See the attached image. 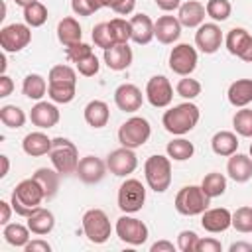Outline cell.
<instances>
[{"label":"cell","instance_id":"6da1fadb","mask_svg":"<svg viewBox=\"0 0 252 252\" xmlns=\"http://www.w3.org/2000/svg\"><path fill=\"white\" fill-rule=\"evenodd\" d=\"M47 96L57 104H67L77 94V71L69 65H55L47 75Z\"/></svg>","mask_w":252,"mask_h":252},{"label":"cell","instance_id":"7a4b0ae2","mask_svg":"<svg viewBox=\"0 0 252 252\" xmlns=\"http://www.w3.org/2000/svg\"><path fill=\"white\" fill-rule=\"evenodd\" d=\"M199 118H201L199 106L193 104L191 100H187V102L175 104V106H171L169 110H165L163 116H161V124H163V128H165L169 134H173V136H183V134L191 132V130L197 126Z\"/></svg>","mask_w":252,"mask_h":252},{"label":"cell","instance_id":"3957f363","mask_svg":"<svg viewBox=\"0 0 252 252\" xmlns=\"http://www.w3.org/2000/svg\"><path fill=\"white\" fill-rule=\"evenodd\" d=\"M41 201H45V195H43V189L39 187V183L33 177L20 181L16 185V189L12 191V197H10L14 213L20 215V217H26V219L41 207Z\"/></svg>","mask_w":252,"mask_h":252},{"label":"cell","instance_id":"277c9868","mask_svg":"<svg viewBox=\"0 0 252 252\" xmlns=\"http://www.w3.org/2000/svg\"><path fill=\"white\" fill-rule=\"evenodd\" d=\"M209 203H211V197L203 191L201 185H185L177 191L175 195V211L179 215H185V217H197V215H203L207 209H209Z\"/></svg>","mask_w":252,"mask_h":252},{"label":"cell","instance_id":"5b68a950","mask_svg":"<svg viewBox=\"0 0 252 252\" xmlns=\"http://www.w3.org/2000/svg\"><path fill=\"white\" fill-rule=\"evenodd\" d=\"M144 177L152 191L163 193L171 185V159L169 156H150L144 163Z\"/></svg>","mask_w":252,"mask_h":252},{"label":"cell","instance_id":"8992f818","mask_svg":"<svg viewBox=\"0 0 252 252\" xmlns=\"http://www.w3.org/2000/svg\"><path fill=\"white\" fill-rule=\"evenodd\" d=\"M49 159L53 163V167L61 173V175H69L77 171L79 165V150L77 146L67 140V138H53L51 142V150H49Z\"/></svg>","mask_w":252,"mask_h":252},{"label":"cell","instance_id":"52a82bcc","mask_svg":"<svg viewBox=\"0 0 252 252\" xmlns=\"http://www.w3.org/2000/svg\"><path fill=\"white\" fill-rule=\"evenodd\" d=\"M152 136V126L144 116H132L118 128V142L124 148H142Z\"/></svg>","mask_w":252,"mask_h":252},{"label":"cell","instance_id":"ba28073f","mask_svg":"<svg viewBox=\"0 0 252 252\" xmlns=\"http://www.w3.org/2000/svg\"><path fill=\"white\" fill-rule=\"evenodd\" d=\"M81 224H83L85 236H87L89 242H93V244H104V242L110 238L112 226H110L108 215H106L102 209H89V211L83 215Z\"/></svg>","mask_w":252,"mask_h":252},{"label":"cell","instance_id":"9c48e42d","mask_svg":"<svg viewBox=\"0 0 252 252\" xmlns=\"http://www.w3.org/2000/svg\"><path fill=\"white\" fill-rule=\"evenodd\" d=\"M116 201H118V209L126 215H134L138 213L144 203H146V187L140 179H126L122 181V185L118 187V195H116Z\"/></svg>","mask_w":252,"mask_h":252},{"label":"cell","instance_id":"30bf717a","mask_svg":"<svg viewBox=\"0 0 252 252\" xmlns=\"http://www.w3.org/2000/svg\"><path fill=\"white\" fill-rule=\"evenodd\" d=\"M32 41V28L28 24H10L0 30V47L4 53H18Z\"/></svg>","mask_w":252,"mask_h":252},{"label":"cell","instance_id":"8fae6325","mask_svg":"<svg viewBox=\"0 0 252 252\" xmlns=\"http://www.w3.org/2000/svg\"><path fill=\"white\" fill-rule=\"evenodd\" d=\"M114 230H116V236H118L122 242L130 244V246H140V244H144V242L148 240V236H150L148 226H146L140 219L130 217V215H122V217L116 220Z\"/></svg>","mask_w":252,"mask_h":252},{"label":"cell","instance_id":"7c38bea8","mask_svg":"<svg viewBox=\"0 0 252 252\" xmlns=\"http://www.w3.org/2000/svg\"><path fill=\"white\" fill-rule=\"evenodd\" d=\"M197 61H199L197 49L189 43H179L169 53V69L179 77L191 75L197 67Z\"/></svg>","mask_w":252,"mask_h":252},{"label":"cell","instance_id":"4fadbf2b","mask_svg":"<svg viewBox=\"0 0 252 252\" xmlns=\"http://www.w3.org/2000/svg\"><path fill=\"white\" fill-rule=\"evenodd\" d=\"M146 98L152 106L156 108H165L173 100V87L167 77L163 75H154L146 83Z\"/></svg>","mask_w":252,"mask_h":252},{"label":"cell","instance_id":"5bb4252c","mask_svg":"<svg viewBox=\"0 0 252 252\" xmlns=\"http://www.w3.org/2000/svg\"><path fill=\"white\" fill-rule=\"evenodd\" d=\"M106 167L112 175L116 177H126L130 173L136 171L138 167V156L134 154L132 148H118V150H112L108 156H106Z\"/></svg>","mask_w":252,"mask_h":252},{"label":"cell","instance_id":"9a60e30c","mask_svg":"<svg viewBox=\"0 0 252 252\" xmlns=\"http://www.w3.org/2000/svg\"><path fill=\"white\" fill-rule=\"evenodd\" d=\"M224 45L230 55H236L238 59L252 63V35L244 28H232L224 37Z\"/></svg>","mask_w":252,"mask_h":252},{"label":"cell","instance_id":"2e32d148","mask_svg":"<svg viewBox=\"0 0 252 252\" xmlns=\"http://www.w3.org/2000/svg\"><path fill=\"white\" fill-rule=\"evenodd\" d=\"M222 43V32L219 28L217 22H209V24H201L195 32V45L199 47V51L211 55L215 51H219Z\"/></svg>","mask_w":252,"mask_h":252},{"label":"cell","instance_id":"e0dca14e","mask_svg":"<svg viewBox=\"0 0 252 252\" xmlns=\"http://www.w3.org/2000/svg\"><path fill=\"white\" fill-rule=\"evenodd\" d=\"M106 161H102L100 158L96 156H85L79 159V165H77V175L83 183L87 185H94L98 181H102V177L106 175Z\"/></svg>","mask_w":252,"mask_h":252},{"label":"cell","instance_id":"ac0fdd59","mask_svg":"<svg viewBox=\"0 0 252 252\" xmlns=\"http://www.w3.org/2000/svg\"><path fill=\"white\" fill-rule=\"evenodd\" d=\"M61 114H59V108L53 104V102H47V100H37L32 110H30V120L33 126L41 128V130H49L53 126H57Z\"/></svg>","mask_w":252,"mask_h":252},{"label":"cell","instance_id":"d6986e66","mask_svg":"<svg viewBox=\"0 0 252 252\" xmlns=\"http://www.w3.org/2000/svg\"><path fill=\"white\" fill-rule=\"evenodd\" d=\"M144 102V96H142V91L132 85V83H122L116 87L114 91V104L122 110V112H136L140 110Z\"/></svg>","mask_w":252,"mask_h":252},{"label":"cell","instance_id":"ffe728a7","mask_svg":"<svg viewBox=\"0 0 252 252\" xmlns=\"http://www.w3.org/2000/svg\"><path fill=\"white\" fill-rule=\"evenodd\" d=\"M201 226L207 232H224L226 228L232 226V213L224 207H215V209H207L201 215Z\"/></svg>","mask_w":252,"mask_h":252},{"label":"cell","instance_id":"44dd1931","mask_svg":"<svg viewBox=\"0 0 252 252\" xmlns=\"http://www.w3.org/2000/svg\"><path fill=\"white\" fill-rule=\"evenodd\" d=\"M181 22L177 20V16H159L156 22H154V33H156V39L163 45H169L173 41L179 39L181 35Z\"/></svg>","mask_w":252,"mask_h":252},{"label":"cell","instance_id":"7402d4cb","mask_svg":"<svg viewBox=\"0 0 252 252\" xmlns=\"http://www.w3.org/2000/svg\"><path fill=\"white\" fill-rule=\"evenodd\" d=\"M104 63L108 69L112 71H124L132 65V59H134V53H132V47L128 43H116L108 49H104Z\"/></svg>","mask_w":252,"mask_h":252},{"label":"cell","instance_id":"603a6c76","mask_svg":"<svg viewBox=\"0 0 252 252\" xmlns=\"http://www.w3.org/2000/svg\"><path fill=\"white\" fill-rule=\"evenodd\" d=\"M226 173L236 183H246L252 177V158L246 154H232L226 161Z\"/></svg>","mask_w":252,"mask_h":252},{"label":"cell","instance_id":"cb8c5ba5","mask_svg":"<svg viewBox=\"0 0 252 252\" xmlns=\"http://www.w3.org/2000/svg\"><path fill=\"white\" fill-rule=\"evenodd\" d=\"M205 4L197 2V0H187L179 6V12H177V20L181 22L183 28H199L203 22H205Z\"/></svg>","mask_w":252,"mask_h":252},{"label":"cell","instance_id":"d4e9b609","mask_svg":"<svg viewBox=\"0 0 252 252\" xmlns=\"http://www.w3.org/2000/svg\"><path fill=\"white\" fill-rule=\"evenodd\" d=\"M130 28H132V41L138 45H146L156 37L154 22L148 14H134L130 18Z\"/></svg>","mask_w":252,"mask_h":252},{"label":"cell","instance_id":"484cf974","mask_svg":"<svg viewBox=\"0 0 252 252\" xmlns=\"http://www.w3.org/2000/svg\"><path fill=\"white\" fill-rule=\"evenodd\" d=\"M51 142H53V140H51L45 132H41V130L30 132V134H26V138L22 140V150H24L28 156H32V158H39V156L49 154Z\"/></svg>","mask_w":252,"mask_h":252},{"label":"cell","instance_id":"4316f807","mask_svg":"<svg viewBox=\"0 0 252 252\" xmlns=\"http://www.w3.org/2000/svg\"><path fill=\"white\" fill-rule=\"evenodd\" d=\"M83 116H85V122L93 128H102L108 124L110 120V108L104 100H91L87 102L85 110H83Z\"/></svg>","mask_w":252,"mask_h":252},{"label":"cell","instance_id":"83f0119b","mask_svg":"<svg viewBox=\"0 0 252 252\" xmlns=\"http://www.w3.org/2000/svg\"><path fill=\"white\" fill-rule=\"evenodd\" d=\"M228 102L236 108H244L252 102V79H236L228 87Z\"/></svg>","mask_w":252,"mask_h":252},{"label":"cell","instance_id":"f1b7e54d","mask_svg":"<svg viewBox=\"0 0 252 252\" xmlns=\"http://www.w3.org/2000/svg\"><path fill=\"white\" fill-rule=\"evenodd\" d=\"M83 37V30H81V24L73 18V16H67L63 20H59L57 24V39L63 47H69L73 43H79Z\"/></svg>","mask_w":252,"mask_h":252},{"label":"cell","instance_id":"f546056e","mask_svg":"<svg viewBox=\"0 0 252 252\" xmlns=\"http://www.w3.org/2000/svg\"><path fill=\"white\" fill-rule=\"evenodd\" d=\"M211 148H213V152L217 156H222V158H228V156L236 154V150H238V136H236V132H230V130L217 132L211 138Z\"/></svg>","mask_w":252,"mask_h":252},{"label":"cell","instance_id":"4dcf8cb0","mask_svg":"<svg viewBox=\"0 0 252 252\" xmlns=\"http://www.w3.org/2000/svg\"><path fill=\"white\" fill-rule=\"evenodd\" d=\"M59 171L53 167H39V169H35V173L32 175L37 183H39V187L43 189V195H45V199L49 201V199H53L55 195H57V191H59Z\"/></svg>","mask_w":252,"mask_h":252},{"label":"cell","instance_id":"1f68e13d","mask_svg":"<svg viewBox=\"0 0 252 252\" xmlns=\"http://www.w3.org/2000/svg\"><path fill=\"white\" fill-rule=\"evenodd\" d=\"M28 226L32 230V234H37V236H43V234H49L55 226V217L51 211L39 207L37 211H33L30 217H28Z\"/></svg>","mask_w":252,"mask_h":252},{"label":"cell","instance_id":"d6a6232c","mask_svg":"<svg viewBox=\"0 0 252 252\" xmlns=\"http://www.w3.org/2000/svg\"><path fill=\"white\" fill-rule=\"evenodd\" d=\"M47 87H49V83L39 73H30L24 77L22 93H24V96H28L32 100H41L47 93Z\"/></svg>","mask_w":252,"mask_h":252},{"label":"cell","instance_id":"836d02e7","mask_svg":"<svg viewBox=\"0 0 252 252\" xmlns=\"http://www.w3.org/2000/svg\"><path fill=\"white\" fill-rule=\"evenodd\" d=\"M30 234H32L30 226L28 224L24 226L20 222H8V224H4V230H2L4 240L16 248H24L30 242Z\"/></svg>","mask_w":252,"mask_h":252},{"label":"cell","instance_id":"e575fe53","mask_svg":"<svg viewBox=\"0 0 252 252\" xmlns=\"http://www.w3.org/2000/svg\"><path fill=\"white\" fill-rule=\"evenodd\" d=\"M165 152H167L169 159H173V161H187L193 158L195 146H193V142H189L185 138H175L165 146Z\"/></svg>","mask_w":252,"mask_h":252},{"label":"cell","instance_id":"d590c367","mask_svg":"<svg viewBox=\"0 0 252 252\" xmlns=\"http://www.w3.org/2000/svg\"><path fill=\"white\" fill-rule=\"evenodd\" d=\"M201 187H203V191H205L211 199L220 197V195L226 191V177H224L222 173H219V171H211V173H207V175L203 177Z\"/></svg>","mask_w":252,"mask_h":252},{"label":"cell","instance_id":"8d00e7d4","mask_svg":"<svg viewBox=\"0 0 252 252\" xmlns=\"http://www.w3.org/2000/svg\"><path fill=\"white\" fill-rule=\"evenodd\" d=\"M0 120L8 128H22L26 124V112L16 104H4L0 108Z\"/></svg>","mask_w":252,"mask_h":252},{"label":"cell","instance_id":"74e56055","mask_svg":"<svg viewBox=\"0 0 252 252\" xmlns=\"http://www.w3.org/2000/svg\"><path fill=\"white\" fill-rule=\"evenodd\" d=\"M232 128L242 138H252V108H240L232 116Z\"/></svg>","mask_w":252,"mask_h":252},{"label":"cell","instance_id":"f35d334b","mask_svg":"<svg viewBox=\"0 0 252 252\" xmlns=\"http://www.w3.org/2000/svg\"><path fill=\"white\" fill-rule=\"evenodd\" d=\"M24 22L30 26V28H39L47 22V8L37 0L30 6L24 8Z\"/></svg>","mask_w":252,"mask_h":252},{"label":"cell","instance_id":"ab89813d","mask_svg":"<svg viewBox=\"0 0 252 252\" xmlns=\"http://www.w3.org/2000/svg\"><path fill=\"white\" fill-rule=\"evenodd\" d=\"M205 10H207V16L215 22H224L232 14V6L228 0H207Z\"/></svg>","mask_w":252,"mask_h":252},{"label":"cell","instance_id":"60d3db41","mask_svg":"<svg viewBox=\"0 0 252 252\" xmlns=\"http://www.w3.org/2000/svg\"><path fill=\"white\" fill-rule=\"evenodd\" d=\"M108 28H110V33L114 37L116 43H128L132 39V28H130V20H124V18H112L108 22Z\"/></svg>","mask_w":252,"mask_h":252},{"label":"cell","instance_id":"b9f144b4","mask_svg":"<svg viewBox=\"0 0 252 252\" xmlns=\"http://www.w3.org/2000/svg\"><path fill=\"white\" fill-rule=\"evenodd\" d=\"M201 83L197 81V79H191L189 75L187 77H183V79H179L177 81V85H175V93L179 94V96H183L185 100H193V98H197L199 94H201Z\"/></svg>","mask_w":252,"mask_h":252},{"label":"cell","instance_id":"7bdbcfd3","mask_svg":"<svg viewBox=\"0 0 252 252\" xmlns=\"http://www.w3.org/2000/svg\"><path fill=\"white\" fill-rule=\"evenodd\" d=\"M232 228L242 234L252 232V207H238L232 213Z\"/></svg>","mask_w":252,"mask_h":252},{"label":"cell","instance_id":"ee69618b","mask_svg":"<svg viewBox=\"0 0 252 252\" xmlns=\"http://www.w3.org/2000/svg\"><path fill=\"white\" fill-rule=\"evenodd\" d=\"M93 41H94V45L100 47L102 51L108 49V47H112V45H116V41H114V37H112V33H110L108 22H100V24H96V26L93 28Z\"/></svg>","mask_w":252,"mask_h":252},{"label":"cell","instance_id":"f6af8a7d","mask_svg":"<svg viewBox=\"0 0 252 252\" xmlns=\"http://www.w3.org/2000/svg\"><path fill=\"white\" fill-rule=\"evenodd\" d=\"M65 55H67V59H69L71 63H79V61H83L85 57L93 55V47H91L89 43L79 41V43H73V45L65 47Z\"/></svg>","mask_w":252,"mask_h":252},{"label":"cell","instance_id":"bcb514c9","mask_svg":"<svg viewBox=\"0 0 252 252\" xmlns=\"http://www.w3.org/2000/svg\"><path fill=\"white\" fill-rule=\"evenodd\" d=\"M102 8L100 0H71V10L77 16H91Z\"/></svg>","mask_w":252,"mask_h":252},{"label":"cell","instance_id":"7dc6e473","mask_svg":"<svg viewBox=\"0 0 252 252\" xmlns=\"http://www.w3.org/2000/svg\"><path fill=\"white\" fill-rule=\"evenodd\" d=\"M100 4H102V8H110L112 12H116L120 16H128L136 8V0H100Z\"/></svg>","mask_w":252,"mask_h":252},{"label":"cell","instance_id":"c3c4849f","mask_svg":"<svg viewBox=\"0 0 252 252\" xmlns=\"http://www.w3.org/2000/svg\"><path fill=\"white\" fill-rule=\"evenodd\" d=\"M75 67H77V71H79L83 77H94V75L98 73V69H100V63H98V57L93 53V55L85 57L83 61L75 63Z\"/></svg>","mask_w":252,"mask_h":252},{"label":"cell","instance_id":"681fc988","mask_svg":"<svg viewBox=\"0 0 252 252\" xmlns=\"http://www.w3.org/2000/svg\"><path fill=\"white\" fill-rule=\"evenodd\" d=\"M197 240H199V236L195 230H181L177 236V248L181 252H195Z\"/></svg>","mask_w":252,"mask_h":252},{"label":"cell","instance_id":"f907efd6","mask_svg":"<svg viewBox=\"0 0 252 252\" xmlns=\"http://www.w3.org/2000/svg\"><path fill=\"white\" fill-rule=\"evenodd\" d=\"M195 252H222V244L217 238H211V236L201 238L199 236L197 246H195Z\"/></svg>","mask_w":252,"mask_h":252},{"label":"cell","instance_id":"816d5d0a","mask_svg":"<svg viewBox=\"0 0 252 252\" xmlns=\"http://www.w3.org/2000/svg\"><path fill=\"white\" fill-rule=\"evenodd\" d=\"M26 252H51V244L43 238H33L24 246Z\"/></svg>","mask_w":252,"mask_h":252},{"label":"cell","instance_id":"f5cc1de1","mask_svg":"<svg viewBox=\"0 0 252 252\" xmlns=\"http://www.w3.org/2000/svg\"><path fill=\"white\" fill-rule=\"evenodd\" d=\"M12 91H14V81H12L6 73L0 75V96L4 98V96H8Z\"/></svg>","mask_w":252,"mask_h":252},{"label":"cell","instance_id":"db71d44e","mask_svg":"<svg viewBox=\"0 0 252 252\" xmlns=\"http://www.w3.org/2000/svg\"><path fill=\"white\" fill-rule=\"evenodd\" d=\"M12 211H14V207H12V203H8V201H0V224H8L10 222V217H12Z\"/></svg>","mask_w":252,"mask_h":252},{"label":"cell","instance_id":"11a10c76","mask_svg":"<svg viewBox=\"0 0 252 252\" xmlns=\"http://www.w3.org/2000/svg\"><path fill=\"white\" fill-rule=\"evenodd\" d=\"M156 6L163 12H173V10H179L181 0H156Z\"/></svg>","mask_w":252,"mask_h":252},{"label":"cell","instance_id":"9f6ffc18","mask_svg":"<svg viewBox=\"0 0 252 252\" xmlns=\"http://www.w3.org/2000/svg\"><path fill=\"white\" fill-rule=\"evenodd\" d=\"M150 250H152V252H173L175 246H173V242H169V240H158V242H154V244L150 246Z\"/></svg>","mask_w":252,"mask_h":252},{"label":"cell","instance_id":"6f0895ef","mask_svg":"<svg viewBox=\"0 0 252 252\" xmlns=\"http://www.w3.org/2000/svg\"><path fill=\"white\" fill-rule=\"evenodd\" d=\"M228 252H252V242H232Z\"/></svg>","mask_w":252,"mask_h":252},{"label":"cell","instance_id":"680465c9","mask_svg":"<svg viewBox=\"0 0 252 252\" xmlns=\"http://www.w3.org/2000/svg\"><path fill=\"white\" fill-rule=\"evenodd\" d=\"M0 161H2V171H0V177H6L8 175V171H10V159H8V156H0Z\"/></svg>","mask_w":252,"mask_h":252},{"label":"cell","instance_id":"91938a15","mask_svg":"<svg viewBox=\"0 0 252 252\" xmlns=\"http://www.w3.org/2000/svg\"><path fill=\"white\" fill-rule=\"evenodd\" d=\"M18 6H22V8H26V6H30V4H33V2H37V0H14Z\"/></svg>","mask_w":252,"mask_h":252},{"label":"cell","instance_id":"94428289","mask_svg":"<svg viewBox=\"0 0 252 252\" xmlns=\"http://www.w3.org/2000/svg\"><path fill=\"white\" fill-rule=\"evenodd\" d=\"M250 158H252V144H250Z\"/></svg>","mask_w":252,"mask_h":252}]
</instances>
